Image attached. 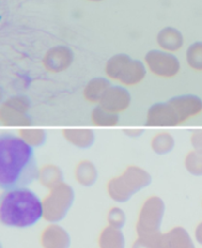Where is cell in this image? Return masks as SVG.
Returning a JSON list of instances; mask_svg holds the SVG:
<instances>
[{"instance_id":"9c48e42d","label":"cell","mask_w":202,"mask_h":248,"mask_svg":"<svg viewBox=\"0 0 202 248\" xmlns=\"http://www.w3.org/2000/svg\"><path fill=\"white\" fill-rule=\"evenodd\" d=\"M88 1H91V2H101V1H103V0H88Z\"/></svg>"},{"instance_id":"52a82bcc","label":"cell","mask_w":202,"mask_h":248,"mask_svg":"<svg viewBox=\"0 0 202 248\" xmlns=\"http://www.w3.org/2000/svg\"><path fill=\"white\" fill-rule=\"evenodd\" d=\"M110 81L108 78H94L86 85L84 95L89 100H98L106 95L107 91L110 88Z\"/></svg>"},{"instance_id":"5b68a950","label":"cell","mask_w":202,"mask_h":248,"mask_svg":"<svg viewBox=\"0 0 202 248\" xmlns=\"http://www.w3.org/2000/svg\"><path fill=\"white\" fill-rule=\"evenodd\" d=\"M74 53L65 46H57L48 49L43 57L44 68L50 73H61L67 70L73 63Z\"/></svg>"},{"instance_id":"3957f363","label":"cell","mask_w":202,"mask_h":248,"mask_svg":"<svg viewBox=\"0 0 202 248\" xmlns=\"http://www.w3.org/2000/svg\"><path fill=\"white\" fill-rule=\"evenodd\" d=\"M108 79L123 86H136L146 77L147 68L142 61L133 59L124 53L111 56L105 65Z\"/></svg>"},{"instance_id":"7a4b0ae2","label":"cell","mask_w":202,"mask_h":248,"mask_svg":"<svg viewBox=\"0 0 202 248\" xmlns=\"http://www.w3.org/2000/svg\"><path fill=\"white\" fill-rule=\"evenodd\" d=\"M44 208L39 196L28 187L5 190L0 202V220L4 226L31 228L43 218Z\"/></svg>"},{"instance_id":"6da1fadb","label":"cell","mask_w":202,"mask_h":248,"mask_svg":"<svg viewBox=\"0 0 202 248\" xmlns=\"http://www.w3.org/2000/svg\"><path fill=\"white\" fill-rule=\"evenodd\" d=\"M38 177L34 148L19 136L2 133L0 136V187L3 190L27 187Z\"/></svg>"},{"instance_id":"277c9868","label":"cell","mask_w":202,"mask_h":248,"mask_svg":"<svg viewBox=\"0 0 202 248\" xmlns=\"http://www.w3.org/2000/svg\"><path fill=\"white\" fill-rule=\"evenodd\" d=\"M144 64L153 75L164 79L176 77L181 70L179 58L174 53L162 49L148 51L144 57Z\"/></svg>"},{"instance_id":"ba28073f","label":"cell","mask_w":202,"mask_h":248,"mask_svg":"<svg viewBox=\"0 0 202 248\" xmlns=\"http://www.w3.org/2000/svg\"><path fill=\"white\" fill-rule=\"evenodd\" d=\"M186 62L194 71H202V42H195L186 50Z\"/></svg>"},{"instance_id":"8992f818","label":"cell","mask_w":202,"mask_h":248,"mask_svg":"<svg viewBox=\"0 0 202 248\" xmlns=\"http://www.w3.org/2000/svg\"><path fill=\"white\" fill-rule=\"evenodd\" d=\"M157 44L162 50L175 53L182 49L184 46V36L178 29L166 27L159 32Z\"/></svg>"}]
</instances>
